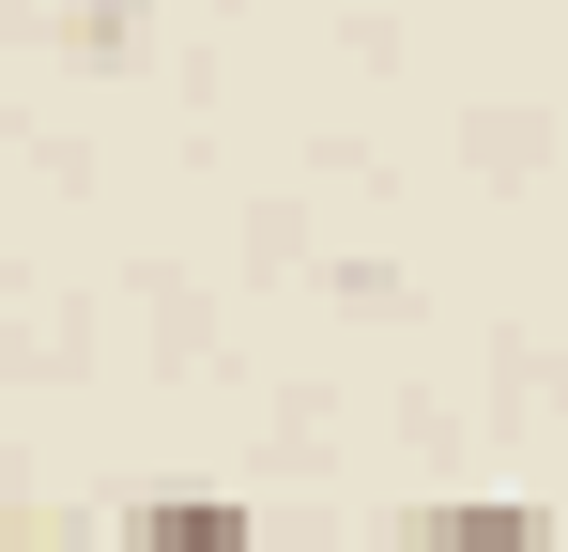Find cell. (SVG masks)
<instances>
[{"mask_svg": "<svg viewBox=\"0 0 568 552\" xmlns=\"http://www.w3.org/2000/svg\"><path fill=\"white\" fill-rule=\"evenodd\" d=\"M399 552H554V507H523V491H446V507H415Z\"/></svg>", "mask_w": 568, "mask_h": 552, "instance_id": "1", "label": "cell"}, {"mask_svg": "<svg viewBox=\"0 0 568 552\" xmlns=\"http://www.w3.org/2000/svg\"><path fill=\"white\" fill-rule=\"evenodd\" d=\"M123 552H262V538L231 491H154V507H123Z\"/></svg>", "mask_w": 568, "mask_h": 552, "instance_id": "2", "label": "cell"}]
</instances>
